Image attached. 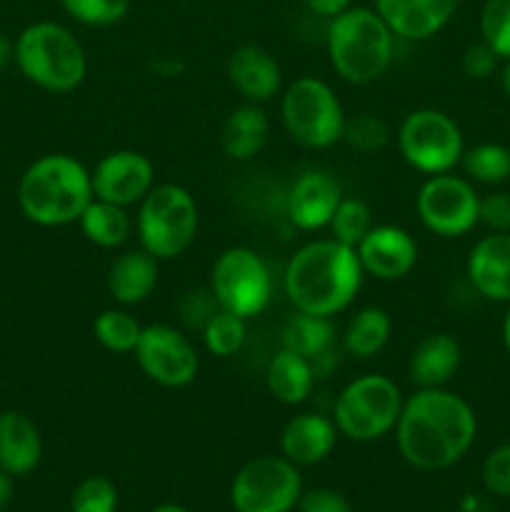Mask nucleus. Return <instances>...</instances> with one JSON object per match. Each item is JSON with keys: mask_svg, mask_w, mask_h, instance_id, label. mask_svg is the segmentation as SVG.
Wrapping results in <instances>:
<instances>
[{"mask_svg": "<svg viewBox=\"0 0 510 512\" xmlns=\"http://www.w3.org/2000/svg\"><path fill=\"white\" fill-rule=\"evenodd\" d=\"M343 200L338 180L323 170H305L288 190L285 210L295 228L320 230L330 223L335 208Z\"/></svg>", "mask_w": 510, "mask_h": 512, "instance_id": "obj_16", "label": "nucleus"}, {"mask_svg": "<svg viewBox=\"0 0 510 512\" xmlns=\"http://www.w3.org/2000/svg\"><path fill=\"white\" fill-rule=\"evenodd\" d=\"M10 478H13V475H8L0 470V512L8 510L10 500H13V480Z\"/></svg>", "mask_w": 510, "mask_h": 512, "instance_id": "obj_42", "label": "nucleus"}, {"mask_svg": "<svg viewBox=\"0 0 510 512\" xmlns=\"http://www.w3.org/2000/svg\"><path fill=\"white\" fill-rule=\"evenodd\" d=\"M13 58H15V43H10V40L0 33V73L8 68Z\"/></svg>", "mask_w": 510, "mask_h": 512, "instance_id": "obj_43", "label": "nucleus"}, {"mask_svg": "<svg viewBox=\"0 0 510 512\" xmlns=\"http://www.w3.org/2000/svg\"><path fill=\"white\" fill-rule=\"evenodd\" d=\"M398 145L405 163L425 175L450 173L465 153L458 123L435 108L413 110L400 123Z\"/></svg>", "mask_w": 510, "mask_h": 512, "instance_id": "obj_10", "label": "nucleus"}, {"mask_svg": "<svg viewBox=\"0 0 510 512\" xmlns=\"http://www.w3.org/2000/svg\"><path fill=\"white\" fill-rule=\"evenodd\" d=\"M43 438L33 420L18 410L0 413V470L8 475H28L38 468Z\"/></svg>", "mask_w": 510, "mask_h": 512, "instance_id": "obj_22", "label": "nucleus"}, {"mask_svg": "<svg viewBox=\"0 0 510 512\" xmlns=\"http://www.w3.org/2000/svg\"><path fill=\"white\" fill-rule=\"evenodd\" d=\"M158 285V258L148 250H128L118 255L108 270V290L120 305H138L150 298Z\"/></svg>", "mask_w": 510, "mask_h": 512, "instance_id": "obj_23", "label": "nucleus"}, {"mask_svg": "<svg viewBox=\"0 0 510 512\" xmlns=\"http://www.w3.org/2000/svg\"><path fill=\"white\" fill-rule=\"evenodd\" d=\"M500 85H503L505 95L510 98V60H505L503 70H500Z\"/></svg>", "mask_w": 510, "mask_h": 512, "instance_id": "obj_44", "label": "nucleus"}, {"mask_svg": "<svg viewBox=\"0 0 510 512\" xmlns=\"http://www.w3.org/2000/svg\"><path fill=\"white\" fill-rule=\"evenodd\" d=\"M363 275L355 248L328 238L295 250L285 268L283 285L295 310L333 318L353 303Z\"/></svg>", "mask_w": 510, "mask_h": 512, "instance_id": "obj_2", "label": "nucleus"}, {"mask_svg": "<svg viewBox=\"0 0 510 512\" xmlns=\"http://www.w3.org/2000/svg\"><path fill=\"white\" fill-rule=\"evenodd\" d=\"M463 350L448 333H430L420 340L408 358V378L418 390L445 388L460 368Z\"/></svg>", "mask_w": 510, "mask_h": 512, "instance_id": "obj_20", "label": "nucleus"}, {"mask_svg": "<svg viewBox=\"0 0 510 512\" xmlns=\"http://www.w3.org/2000/svg\"><path fill=\"white\" fill-rule=\"evenodd\" d=\"M460 165L475 183L500 185L510 178V150L500 143L473 145L463 153Z\"/></svg>", "mask_w": 510, "mask_h": 512, "instance_id": "obj_29", "label": "nucleus"}, {"mask_svg": "<svg viewBox=\"0 0 510 512\" xmlns=\"http://www.w3.org/2000/svg\"><path fill=\"white\" fill-rule=\"evenodd\" d=\"M418 218L440 238H460L478 225L480 195L460 175H430L415 195Z\"/></svg>", "mask_w": 510, "mask_h": 512, "instance_id": "obj_12", "label": "nucleus"}, {"mask_svg": "<svg viewBox=\"0 0 510 512\" xmlns=\"http://www.w3.org/2000/svg\"><path fill=\"white\" fill-rule=\"evenodd\" d=\"M333 240L348 245V248H358L360 240L370 233L373 228V213H370L368 203L360 198H343L335 208L333 218L328 223Z\"/></svg>", "mask_w": 510, "mask_h": 512, "instance_id": "obj_31", "label": "nucleus"}, {"mask_svg": "<svg viewBox=\"0 0 510 512\" xmlns=\"http://www.w3.org/2000/svg\"><path fill=\"white\" fill-rule=\"evenodd\" d=\"M485 488L500 498H510V443L500 445L483 463Z\"/></svg>", "mask_w": 510, "mask_h": 512, "instance_id": "obj_37", "label": "nucleus"}, {"mask_svg": "<svg viewBox=\"0 0 510 512\" xmlns=\"http://www.w3.org/2000/svg\"><path fill=\"white\" fill-rule=\"evenodd\" d=\"M390 330H393L390 315L383 308H373L370 305V308L358 310L350 318L343 335V345L355 358H373L390 340Z\"/></svg>", "mask_w": 510, "mask_h": 512, "instance_id": "obj_28", "label": "nucleus"}, {"mask_svg": "<svg viewBox=\"0 0 510 512\" xmlns=\"http://www.w3.org/2000/svg\"><path fill=\"white\" fill-rule=\"evenodd\" d=\"M93 198L90 170L65 153L38 158L18 183L20 210L30 223L43 228L78 223Z\"/></svg>", "mask_w": 510, "mask_h": 512, "instance_id": "obj_3", "label": "nucleus"}, {"mask_svg": "<svg viewBox=\"0 0 510 512\" xmlns=\"http://www.w3.org/2000/svg\"><path fill=\"white\" fill-rule=\"evenodd\" d=\"M460 0H375V13L395 38L428 40L450 23Z\"/></svg>", "mask_w": 510, "mask_h": 512, "instance_id": "obj_17", "label": "nucleus"}, {"mask_svg": "<svg viewBox=\"0 0 510 512\" xmlns=\"http://www.w3.org/2000/svg\"><path fill=\"white\" fill-rule=\"evenodd\" d=\"M153 512H188V510L180 508V505H160V508H155Z\"/></svg>", "mask_w": 510, "mask_h": 512, "instance_id": "obj_46", "label": "nucleus"}, {"mask_svg": "<svg viewBox=\"0 0 510 512\" xmlns=\"http://www.w3.org/2000/svg\"><path fill=\"white\" fill-rule=\"evenodd\" d=\"M503 345L510 355V303H508V313H505V320H503Z\"/></svg>", "mask_w": 510, "mask_h": 512, "instance_id": "obj_45", "label": "nucleus"}, {"mask_svg": "<svg viewBox=\"0 0 510 512\" xmlns=\"http://www.w3.org/2000/svg\"><path fill=\"white\" fill-rule=\"evenodd\" d=\"M500 58L495 55V50L485 43H475L470 45L468 50L463 53V70L465 75L475 80H485L498 70Z\"/></svg>", "mask_w": 510, "mask_h": 512, "instance_id": "obj_39", "label": "nucleus"}, {"mask_svg": "<svg viewBox=\"0 0 510 512\" xmlns=\"http://www.w3.org/2000/svg\"><path fill=\"white\" fill-rule=\"evenodd\" d=\"M303 3L308 5L310 13L323 15V18L330 20L343 13V10H348L353 5V0H303Z\"/></svg>", "mask_w": 510, "mask_h": 512, "instance_id": "obj_41", "label": "nucleus"}, {"mask_svg": "<svg viewBox=\"0 0 510 512\" xmlns=\"http://www.w3.org/2000/svg\"><path fill=\"white\" fill-rule=\"evenodd\" d=\"M265 383H268L270 395L280 400L283 405H298L310 395L315 383V373L310 360L303 355L293 353L288 348H280L268 363V373H265Z\"/></svg>", "mask_w": 510, "mask_h": 512, "instance_id": "obj_25", "label": "nucleus"}, {"mask_svg": "<svg viewBox=\"0 0 510 512\" xmlns=\"http://www.w3.org/2000/svg\"><path fill=\"white\" fill-rule=\"evenodd\" d=\"M363 273L378 280H400L418 263V245L398 225H373L355 248Z\"/></svg>", "mask_w": 510, "mask_h": 512, "instance_id": "obj_15", "label": "nucleus"}, {"mask_svg": "<svg viewBox=\"0 0 510 512\" xmlns=\"http://www.w3.org/2000/svg\"><path fill=\"white\" fill-rule=\"evenodd\" d=\"M228 80L245 103H265L280 90V65L260 45H240L228 58Z\"/></svg>", "mask_w": 510, "mask_h": 512, "instance_id": "obj_19", "label": "nucleus"}, {"mask_svg": "<svg viewBox=\"0 0 510 512\" xmlns=\"http://www.w3.org/2000/svg\"><path fill=\"white\" fill-rule=\"evenodd\" d=\"M338 438V428L330 418L318 413H303L288 420L280 435L283 458L293 465H315L330 455Z\"/></svg>", "mask_w": 510, "mask_h": 512, "instance_id": "obj_21", "label": "nucleus"}, {"mask_svg": "<svg viewBox=\"0 0 510 512\" xmlns=\"http://www.w3.org/2000/svg\"><path fill=\"white\" fill-rule=\"evenodd\" d=\"M280 115L290 138L303 148L323 150L343 140V105L333 88L313 75H303L288 85Z\"/></svg>", "mask_w": 510, "mask_h": 512, "instance_id": "obj_8", "label": "nucleus"}, {"mask_svg": "<svg viewBox=\"0 0 510 512\" xmlns=\"http://www.w3.org/2000/svg\"><path fill=\"white\" fill-rule=\"evenodd\" d=\"M115 505H118V493H115L113 483L98 478V475L85 478L70 498L73 512H115Z\"/></svg>", "mask_w": 510, "mask_h": 512, "instance_id": "obj_36", "label": "nucleus"}, {"mask_svg": "<svg viewBox=\"0 0 510 512\" xmlns=\"http://www.w3.org/2000/svg\"><path fill=\"white\" fill-rule=\"evenodd\" d=\"M268 115L260 105L245 103L225 118L220 128V148L230 160H250L268 140Z\"/></svg>", "mask_w": 510, "mask_h": 512, "instance_id": "obj_24", "label": "nucleus"}, {"mask_svg": "<svg viewBox=\"0 0 510 512\" xmlns=\"http://www.w3.org/2000/svg\"><path fill=\"white\" fill-rule=\"evenodd\" d=\"M85 238L98 248H120L133 233V220L125 208L93 198L78 220Z\"/></svg>", "mask_w": 510, "mask_h": 512, "instance_id": "obj_27", "label": "nucleus"}, {"mask_svg": "<svg viewBox=\"0 0 510 512\" xmlns=\"http://www.w3.org/2000/svg\"><path fill=\"white\" fill-rule=\"evenodd\" d=\"M15 63L20 73L50 93H70L88 73V58L80 40L65 25L33 23L15 40Z\"/></svg>", "mask_w": 510, "mask_h": 512, "instance_id": "obj_5", "label": "nucleus"}, {"mask_svg": "<svg viewBox=\"0 0 510 512\" xmlns=\"http://www.w3.org/2000/svg\"><path fill=\"white\" fill-rule=\"evenodd\" d=\"M478 420L468 400L445 388L415 390L403 403L395 438L400 455L418 470H443L473 445Z\"/></svg>", "mask_w": 510, "mask_h": 512, "instance_id": "obj_1", "label": "nucleus"}, {"mask_svg": "<svg viewBox=\"0 0 510 512\" xmlns=\"http://www.w3.org/2000/svg\"><path fill=\"white\" fill-rule=\"evenodd\" d=\"M325 43L330 65L345 83L368 85L390 68L395 35L375 8L350 5L330 18Z\"/></svg>", "mask_w": 510, "mask_h": 512, "instance_id": "obj_4", "label": "nucleus"}, {"mask_svg": "<svg viewBox=\"0 0 510 512\" xmlns=\"http://www.w3.org/2000/svg\"><path fill=\"white\" fill-rule=\"evenodd\" d=\"M135 360L153 383L163 388H183L198 375L200 360L193 343L170 325H148L135 345Z\"/></svg>", "mask_w": 510, "mask_h": 512, "instance_id": "obj_13", "label": "nucleus"}, {"mask_svg": "<svg viewBox=\"0 0 510 512\" xmlns=\"http://www.w3.org/2000/svg\"><path fill=\"white\" fill-rule=\"evenodd\" d=\"M65 13L90 28H108L128 15L130 0H60Z\"/></svg>", "mask_w": 510, "mask_h": 512, "instance_id": "obj_34", "label": "nucleus"}, {"mask_svg": "<svg viewBox=\"0 0 510 512\" xmlns=\"http://www.w3.org/2000/svg\"><path fill=\"white\" fill-rule=\"evenodd\" d=\"M390 133L388 125L373 113H358L355 118H345L343 128V140L355 150H363V153H373L380 150L388 143Z\"/></svg>", "mask_w": 510, "mask_h": 512, "instance_id": "obj_35", "label": "nucleus"}, {"mask_svg": "<svg viewBox=\"0 0 510 512\" xmlns=\"http://www.w3.org/2000/svg\"><path fill=\"white\" fill-rule=\"evenodd\" d=\"M298 512H353L345 495L335 493L330 488H315L300 495Z\"/></svg>", "mask_w": 510, "mask_h": 512, "instance_id": "obj_40", "label": "nucleus"}, {"mask_svg": "<svg viewBox=\"0 0 510 512\" xmlns=\"http://www.w3.org/2000/svg\"><path fill=\"white\" fill-rule=\"evenodd\" d=\"M203 340L210 353L218 355V358H230L245 343V320L240 315L218 308V313L205 320Z\"/></svg>", "mask_w": 510, "mask_h": 512, "instance_id": "obj_32", "label": "nucleus"}, {"mask_svg": "<svg viewBox=\"0 0 510 512\" xmlns=\"http://www.w3.org/2000/svg\"><path fill=\"white\" fill-rule=\"evenodd\" d=\"M468 280L493 303H510V233H490L468 255Z\"/></svg>", "mask_w": 510, "mask_h": 512, "instance_id": "obj_18", "label": "nucleus"}, {"mask_svg": "<svg viewBox=\"0 0 510 512\" xmlns=\"http://www.w3.org/2000/svg\"><path fill=\"white\" fill-rule=\"evenodd\" d=\"M333 345L335 328L330 318H323V315H310L295 310V315L283 328V348L303 355L305 360H310V365L330 355Z\"/></svg>", "mask_w": 510, "mask_h": 512, "instance_id": "obj_26", "label": "nucleus"}, {"mask_svg": "<svg viewBox=\"0 0 510 512\" xmlns=\"http://www.w3.org/2000/svg\"><path fill=\"white\" fill-rule=\"evenodd\" d=\"M403 403L398 383L388 375H363L340 390L333 423L345 438L368 443L395 430Z\"/></svg>", "mask_w": 510, "mask_h": 512, "instance_id": "obj_7", "label": "nucleus"}, {"mask_svg": "<svg viewBox=\"0 0 510 512\" xmlns=\"http://www.w3.org/2000/svg\"><path fill=\"white\" fill-rule=\"evenodd\" d=\"M478 223H483L490 233H510V193L495 190L480 198Z\"/></svg>", "mask_w": 510, "mask_h": 512, "instance_id": "obj_38", "label": "nucleus"}, {"mask_svg": "<svg viewBox=\"0 0 510 512\" xmlns=\"http://www.w3.org/2000/svg\"><path fill=\"white\" fill-rule=\"evenodd\" d=\"M210 288L220 310L250 320L268 308L270 295H273V278L265 260L255 250L235 245V248L223 250L213 263Z\"/></svg>", "mask_w": 510, "mask_h": 512, "instance_id": "obj_9", "label": "nucleus"}, {"mask_svg": "<svg viewBox=\"0 0 510 512\" xmlns=\"http://www.w3.org/2000/svg\"><path fill=\"white\" fill-rule=\"evenodd\" d=\"M143 325L123 308H110L95 318L93 335L110 353H133L138 345Z\"/></svg>", "mask_w": 510, "mask_h": 512, "instance_id": "obj_30", "label": "nucleus"}, {"mask_svg": "<svg viewBox=\"0 0 510 512\" xmlns=\"http://www.w3.org/2000/svg\"><path fill=\"white\" fill-rule=\"evenodd\" d=\"M480 35L500 60H510V0H485L480 10Z\"/></svg>", "mask_w": 510, "mask_h": 512, "instance_id": "obj_33", "label": "nucleus"}, {"mask_svg": "<svg viewBox=\"0 0 510 512\" xmlns=\"http://www.w3.org/2000/svg\"><path fill=\"white\" fill-rule=\"evenodd\" d=\"M138 205L135 228L140 245L153 258H180L193 245L198 233V205L183 185H155Z\"/></svg>", "mask_w": 510, "mask_h": 512, "instance_id": "obj_6", "label": "nucleus"}, {"mask_svg": "<svg viewBox=\"0 0 510 512\" xmlns=\"http://www.w3.org/2000/svg\"><path fill=\"white\" fill-rule=\"evenodd\" d=\"M300 495L298 465L275 455L243 465L230 488V500L238 512H290Z\"/></svg>", "mask_w": 510, "mask_h": 512, "instance_id": "obj_11", "label": "nucleus"}, {"mask_svg": "<svg viewBox=\"0 0 510 512\" xmlns=\"http://www.w3.org/2000/svg\"><path fill=\"white\" fill-rule=\"evenodd\" d=\"M90 183L98 200L128 208L155 188V168L138 150H113L90 170Z\"/></svg>", "mask_w": 510, "mask_h": 512, "instance_id": "obj_14", "label": "nucleus"}]
</instances>
